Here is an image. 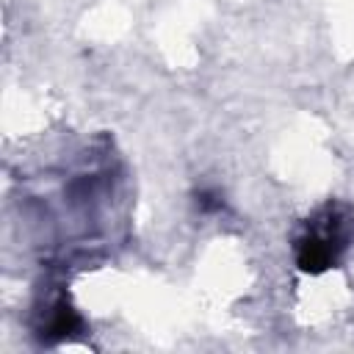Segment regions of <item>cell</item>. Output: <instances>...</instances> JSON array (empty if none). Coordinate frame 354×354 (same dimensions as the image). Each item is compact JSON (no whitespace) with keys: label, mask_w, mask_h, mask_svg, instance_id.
I'll return each instance as SVG.
<instances>
[{"label":"cell","mask_w":354,"mask_h":354,"mask_svg":"<svg viewBox=\"0 0 354 354\" xmlns=\"http://www.w3.org/2000/svg\"><path fill=\"white\" fill-rule=\"evenodd\" d=\"M326 224L315 232H310L301 243H299V266L304 271H324L326 266H332L340 254V249L346 246V221L348 218H337L335 213L329 218H324Z\"/></svg>","instance_id":"obj_1"}]
</instances>
